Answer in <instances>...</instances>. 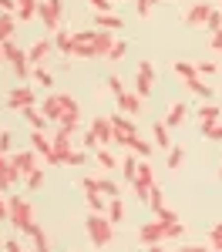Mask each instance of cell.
<instances>
[{
	"label": "cell",
	"instance_id": "277c9868",
	"mask_svg": "<svg viewBox=\"0 0 222 252\" xmlns=\"http://www.w3.org/2000/svg\"><path fill=\"white\" fill-rule=\"evenodd\" d=\"M37 17L44 20V31H61V17H64V0H40Z\"/></svg>",
	"mask_w": 222,
	"mask_h": 252
},
{
	"label": "cell",
	"instance_id": "836d02e7",
	"mask_svg": "<svg viewBox=\"0 0 222 252\" xmlns=\"http://www.w3.org/2000/svg\"><path fill=\"white\" fill-rule=\"evenodd\" d=\"M175 74H179L182 81H192V78H199V67L189 64V61H175Z\"/></svg>",
	"mask_w": 222,
	"mask_h": 252
},
{
	"label": "cell",
	"instance_id": "db71d44e",
	"mask_svg": "<svg viewBox=\"0 0 222 252\" xmlns=\"http://www.w3.org/2000/svg\"><path fill=\"white\" fill-rule=\"evenodd\" d=\"M3 252H24V246L17 242V235H10V239H3Z\"/></svg>",
	"mask_w": 222,
	"mask_h": 252
},
{
	"label": "cell",
	"instance_id": "680465c9",
	"mask_svg": "<svg viewBox=\"0 0 222 252\" xmlns=\"http://www.w3.org/2000/svg\"><path fill=\"white\" fill-rule=\"evenodd\" d=\"M212 51H222V31H219V34H212Z\"/></svg>",
	"mask_w": 222,
	"mask_h": 252
},
{
	"label": "cell",
	"instance_id": "ac0fdd59",
	"mask_svg": "<svg viewBox=\"0 0 222 252\" xmlns=\"http://www.w3.org/2000/svg\"><path fill=\"white\" fill-rule=\"evenodd\" d=\"M185 118H189V104L172 101V104H168V115H165V125H168V128H182V125H185Z\"/></svg>",
	"mask_w": 222,
	"mask_h": 252
},
{
	"label": "cell",
	"instance_id": "74e56055",
	"mask_svg": "<svg viewBox=\"0 0 222 252\" xmlns=\"http://www.w3.org/2000/svg\"><path fill=\"white\" fill-rule=\"evenodd\" d=\"M205 31H209V34H219L222 31V10L219 7H212V14H209V20H205Z\"/></svg>",
	"mask_w": 222,
	"mask_h": 252
},
{
	"label": "cell",
	"instance_id": "2e32d148",
	"mask_svg": "<svg viewBox=\"0 0 222 252\" xmlns=\"http://www.w3.org/2000/svg\"><path fill=\"white\" fill-rule=\"evenodd\" d=\"M40 111H44L47 121H61V115H64V94H47L44 104H40Z\"/></svg>",
	"mask_w": 222,
	"mask_h": 252
},
{
	"label": "cell",
	"instance_id": "ffe728a7",
	"mask_svg": "<svg viewBox=\"0 0 222 252\" xmlns=\"http://www.w3.org/2000/svg\"><path fill=\"white\" fill-rule=\"evenodd\" d=\"M54 148H58V158H61V165H64V155L71 152V138H74V131H67V128H58L54 131Z\"/></svg>",
	"mask_w": 222,
	"mask_h": 252
},
{
	"label": "cell",
	"instance_id": "d590c367",
	"mask_svg": "<svg viewBox=\"0 0 222 252\" xmlns=\"http://www.w3.org/2000/svg\"><path fill=\"white\" fill-rule=\"evenodd\" d=\"M182 161H185V148H182V145H172V148H168V168L179 172Z\"/></svg>",
	"mask_w": 222,
	"mask_h": 252
},
{
	"label": "cell",
	"instance_id": "d6986e66",
	"mask_svg": "<svg viewBox=\"0 0 222 252\" xmlns=\"http://www.w3.org/2000/svg\"><path fill=\"white\" fill-rule=\"evenodd\" d=\"M118 108H121V115H128V118L138 115L141 111V94L138 91H125V94L118 97Z\"/></svg>",
	"mask_w": 222,
	"mask_h": 252
},
{
	"label": "cell",
	"instance_id": "03108f58",
	"mask_svg": "<svg viewBox=\"0 0 222 252\" xmlns=\"http://www.w3.org/2000/svg\"><path fill=\"white\" fill-rule=\"evenodd\" d=\"M219 10H222V3H219Z\"/></svg>",
	"mask_w": 222,
	"mask_h": 252
},
{
	"label": "cell",
	"instance_id": "44dd1931",
	"mask_svg": "<svg viewBox=\"0 0 222 252\" xmlns=\"http://www.w3.org/2000/svg\"><path fill=\"white\" fill-rule=\"evenodd\" d=\"M115 31H98V37H95V51H98V58H108L111 54V47H115Z\"/></svg>",
	"mask_w": 222,
	"mask_h": 252
},
{
	"label": "cell",
	"instance_id": "f6af8a7d",
	"mask_svg": "<svg viewBox=\"0 0 222 252\" xmlns=\"http://www.w3.org/2000/svg\"><path fill=\"white\" fill-rule=\"evenodd\" d=\"M148 205H152V209H155V212H159V209H165V192H161L159 185H155V189H152V198H148Z\"/></svg>",
	"mask_w": 222,
	"mask_h": 252
},
{
	"label": "cell",
	"instance_id": "b9f144b4",
	"mask_svg": "<svg viewBox=\"0 0 222 252\" xmlns=\"http://www.w3.org/2000/svg\"><path fill=\"white\" fill-rule=\"evenodd\" d=\"M104 81H108V91H111L115 97H121V94H125V81H121L118 74H108Z\"/></svg>",
	"mask_w": 222,
	"mask_h": 252
},
{
	"label": "cell",
	"instance_id": "f5cc1de1",
	"mask_svg": "<svg viewBox=\"0 0 222 252\" xmlns=\"http://www.w3.org/2000/svg\"><path fill=\"white\" fill-rule=\"evenodd\" d=\"M182 235H185V225H182V222H172V225H168V242H175Z\"/></svg>",
	"mask_w": 222,
	"mask_h": 252
},
{
	"label": "cell",
	"instance_id": "ba28073f",
	"mask_svg": "<svg viewBox=\"0 0 222 252\" xmlns=\"http://www.w3.org/2000/svg\"><path fill=\"white\" fill-rule=\"evenodd\" d=\"M31 104H37L31 84H17V88L7 94V108H10V111H24V108H31Z\"/></svg>",
	"mask_w": 222,
	"mask_h": 252
},
{
	"label": "cell",
	"instance_id": "7402d4cb",
	"mask_svg": "<svg viewBox=\"0 0 222 252\" xmlns=\"http://www.w3.org/2000/svg\"><path fill=\"white\" fill-rule=\"evenodd\" d=\"M20 115H24V121H27V125H31L34 131H44V125H47V118H44V111H40L37 104H31V108H24Z\"/></svg>",
	"mask_w": 222,
	"mask_h": 252
},
{
	"label": "cell",
	"instance_id": "4316f807",
	"mask_svg": "<svg viewBox=\"0 0 222 252\" xmlns=\"http://www.w3.org/2000/svg\"><path fill=\"white\" fill-rule=\"evenodd\" d=\"M14 172H10V155L0 152V189H14Z\"/></svg>",
	"mask_w": 222,
	"mask_h": 252
},
{
	"label": "cell",
	"instance_id": "c3c4849f",
	"mask_svg": "<svg viewBox=\"0 0 222 252\" xmlns=\"http://www.w3.org/2000/svg\"><path fill=\"white\" fill-rule=\"evenodd\" d=\"M10 148H14V131L0 128V152H7V155H10Z\"/></svg>",
	"mask_w": 222,
	"mask_h": 252
},
{
	"label": "cell",
	"instance_id": "cb8c5ba5",
	"mask_svg": "<svg viewBox=\"0 0 222 252\" xmlns=\"http://www.w3.org/2000/svg\"><path fill=\"white\" fill-rule=\"evenodd\" d=\"M14 34H17V14H0V44L14 40Z\"/></svg>",
	"mask_w": 222,
	"mask_h": 252
},
{
	"label": "cell",
	"instance_id": "5bb4252c",
	"mask_svg": "<svg viewBox=\"0 0 222 252\" xmlns=\"http://www.w3.org/2000/svg\"><path fill=\"white\" fill-rule=\"evenodd\" d=\"M111 128H115V141H118V145H125L131 135H138V128L131 125L128 115H111Z\"/></svg>",
	"mask_w": 222,
	"mask_h": 252
},
{
	"label": "cell",
	"instance_id": "d4e9b609",
	"mask_svg": "<svg viewBox=\"0 0 222 252\" xmlns=\"http://www.w3.org/2000/svg\"><path fill=\"white\" fill-rule=\"evenodd\" d=\"M138 161H141V158L135 155V152H131V155H125V158H121V165H118V168L125 172V182H128V185H131V182L138 178Z\"/></svg>",
	"mask_w": 222,
	"mask_h": 252
},
{
	"label": "cell",
	"instance_id": "603a6c76",
	"mask_svg": "<svg viewBox=\"0 0 222 252\" xmlns=\"http://www.w3.org/2000/svg\"><path fill=\"white\" fill-rule=\"evenodd\" d=\"M95 27H101V31H121L125 24H121V17L115 10H108V14H95Z\"/></svg>",
	"mask_w": 222,
	"mask_h": 252
},
{
	"label": "cell",
	"instance_id": "11a10c76",
	"mask_svg": "<svg viewBox=\"0 0 222 252\" xmlns=\"http://www.w3.org/2000/svg\"><path fill=\"white\" fill-rule=\"evenodd\" d=\"M0 14H17V0H0Z\"/></svg>",
	"mask_w": 222,
	"mask_h": 252
},
{
	"label": "cell",
	"instance_id": "7a4b0ae2",
	"mask_svg": "<svg viewBox=\"0 0 222 252\" xmlns=\"http://www.w3.org/2000/svg\"><path fill=\"white\" fill-rule=\"evenodd\" d=\"M7 202H10V219H7V222H10L17 232L27 235V232H31V225H34V205H31L24 195H10Z\"/></svg>",
	"mask_w": 222,
	"mask_h": 252
},
{
	"label": "cell",
	"instance_id": "3957f363",
	"mask_svg": "<svg viewBox=\"0 0 222 252\" xmlns=\"http://www.w3.org/2000/svg\"><path fill=\"white\" fill-rule=\"evenodd\" d=\"M31 148L44 158V165H61L58 148H54V138H51V135H44V131H34V128H31Z\"/></svg>",
	"mask_w": 222,
	"mask_h": 252
},
{
	"label": "cell",
	"instance_id": "30bf717a",
	"mask_svg": "<svg viewBox=\"0 0 222 252\" xmlns=\"http://www.w3.org/2000/svg\"><path fill=\"white\" fill-rule=\"evenodd\" d=\"M155 81H159L155 67H152L148 61H141L138 71H135V91H138L141 97H148V94H152V88H155Z\"/></svg>",
	"mask_w": 222,
	"mask_h": 252
},
{
	"label": "cell",
	"instance_id": "f907efd6",
	"mask_svg": "<svg viewBox=\"0 0 222 252\" xmlns=\"http://www.w3.org/2000/svg\"><path fill=\"white\" fill-rule=\"evenodd\" d=\"M81 148H88V152H91V148H101V145H98V138H95V131H91V128H88V131H84V138H81Z\"/></svg>",
	"mask_w": 222,
	"mask_h": 252
},
{
	"label": "cell",
	"instance_id": "6125c7cd",
	"mask_svg": "<svg viewBox=\"0 0 222 252\" xmlns=\"http://www.w3.org/2000/svg\"><path fill=\"white\" fill-rule=\"evenodd\" d=\"M0 198H3V189H0Z\"/></svg>",
	"mask_w": 222,
	"mask_h": 252
},
{
	"label": "cell",
	"instance_id": "681fc988",
	"mask_svg": "<svg viewBox=\"0 0 222 252\" xmlns=\"http://www.w3.org/2000/svg\"><path fill=\"white\" fill-rule=\"evenodd\" d=\"M155 3H159V0H135V10H138V17H148Z\"/></svg>",
	"mask_w": 222,
	"mask_h": 252
},
{
	"label": "cell",
	"instance_id": "ee69618b",
	"mask_svg": "<svg viewBox=\"0 0 222 252\" xmlns=\"http://www.w3.org/2000/svg\"><path fill=\"white\" fill-rule=\"evenodd\" d=\"M98 189H101V195H108V198H115V195L121 192L118 185L111 182V178H98Z\"/></svg>",
	"mask_w": 222,
	"mask_h": 252
},
{
	"label": "cell",
	"instance_id": "94428289",
	"mask_svg": "<svg viewBox=\"0 0 222 252\" xmlns=\"http://www.w3.org/2000/svg\"><path fill=\"white\" fill-rule=\"evenodd\" d=\"M3 61H7V58H3V44H0V64H3Z\"/></svg>",
	"mask_w": 222,
	"mask_h": 252
},
{
	"label": "cell",
	"instance_id": "f35d334b",
	"mask_svg": "<svg viewBox=\"0 0 222 252\" xmlns=\"http://www.w3.org/2000/svg\"><path fill=\"white\" fill-rule=\"evenodd\" d=\"M71 31H54V47H58L61 54H67V47H71Z\"/></svg>",
	"mask_w": 222,
	"mask_h": 252
},
{
	"label": "cell",
	"instance_id": "f1b7e54d",
	"mask_svg": "<svg viewBox=\"0 0 222 252\" xmlns=\"http://www.w3.org/2000/svg\"><path fill=\"white\" fill-rule=\"evenodd\" d=\"M31 242H34V252H51V246H47V232H44V229H40L37 222H34V225H31Z\"/></svg>",
	"mask_w": 222,
	"mask_h": 252
},
{
	"label": "cell",
	"instance_id": "ab89813d",
	"mask_svg": "<svg viewBox=\"0 0 222 252\" xmlns=\"http://www.w3.org/2000/svg\"><path fill=\"white\" fill-rule=\"evenodd\" d=\"M27 189L31 192H40L44 189V168H34V172L27 175Z\"/></svg>",
	"mask_w": 222,
	"mask_h": 252
},
{
	"label": "cell",
	"instance_id": "be15d7a7",
	"mask_svg": "<svg viewBox=\"0 0 222 252\" xmlns=\"http://www.w3.org/2000/svg\"><path fill=\"white\" fill-rule=\"evenodd\" d=\"M219 178H222V168H219Z\"/></svg>",
	"mask_w": 222,
	"mask_h": 252
},
{
	"label": "cell",
	"instance_id": "9c48e42d",
	"mask_svg": "<svg viewBox=\"0 0 222 252\" xmlns=\"http://www.w3.org/2000/svg\"><path fill=\"white\" fill-rule=\"evenodd\" d=\"M58 125L78 135V128H81V104H78V97L64 94V115H61V121H58Z\"/></svg>",
	"mask_w": 222,
	"mask_h": 252
},
{
	"label": "cell",
	"instance_id": "6f0895ef",
	"mask_svg": "<svg viewBox=\"0 0 222 252\" xmlns=\"http://www.w3.org/2000/svg\"><path fill=\"white\" fill-rule=\"evenodd\" d=\"M205 138H212V141H222V121H219V125H216V128H212V131H209Z\"/></svg>",
	"mask_w": 222,
	"mask_h": 252
},
{
	"label": "cell",
	"instance_id": "f546056e",
	"mask_svg": "<svg viewBox=\"0 0 222 252\" xmlns=\"http://www.w3.org/2000/svg\"><path fill=\"white\" fill-rule=\"evenodd\" d=\"M182 84H185V88H189V91H192V94H199L202 101H212V88H209V84H205V81H202V78L182 81Z\"/></svg>",
	"mask_w": 222,
	"mask_h": 252
},
{
	"label": "cell",
	"instance_id": "d6a6232c",
	"mask_svg": "<svg viewBox=\"0 0 222 252\" xmlns=\"http://www.w3.org/2000/svg\"><path fill=\"white\" fill-rule=\"evenodd\" d=\"M125 145H128V148H131V152H135L138 158H148V155H152V145H148V141H145L141 135H131L128 141H125Z\"/></svg>",
	"mask_w": 222,
	"mask_h": 252
},
{
	"label": "cell",
	"instance_id": "91938a15",
	"mask_svg": "<svg viewBox=\"0 0 222 252\" xmlns=\"http://www.w3.org/2000/svg\"><path fill=\"white\" fill-rule=\"evenodd\" d=\"M145 249H148V252H168V249H165V242H155V246H145Z\"/></svg>",
	"mask_w": 222,
	"mask_h": 252
},
{
	"label": "cell",
	"instance_id": "8fae6325",
	"mask_svg": "<svg viewBox=\"0 0 222 252\" xmlns=\"http://www.w3.org/2000/svg\"><path fill=\"white\" fill-rule=\"evenodd\" d=\"M209 14H212V3L209 0H195L189 7V14H185V27H205Z\"/></svg>",
	"mask_w": 222,
	"mask_h": 252
},
{
	"label": "cell",
	"instance_id": "816d5d0a",
	"mask_svg": "<svg viewBox=\"0 0 222 252\" xmlns=\"http://www.w3.org/2000/svg\"><path fill=\"white\" fill-rule=\"evenodd\" d=\"M91 7H95V14H108L111 7H115V0H88Z\"/></svg>",
	"mask_w": 222,
	"mask_h": 252
},
{
	"label": "cell",
	"instance_id": "6da1fadb",
	"mask_svg": "<svg viewBox=\"0 0 222 252\" xmlns=\"http://www.w3.org/2000/svg\"><path fill=\"white\" fill-rule=\"evenodd\" d=\"M84 229H88V239H91L95 246H111V239H115V222L104 212L84 215Z\"/></svg>",
	"mask_w": 222,
	"mask_h": 252
},
{
	"label": "cell",
	"instance_id": "4fadbf2b",
	"mask_svg": "<svg viewBox=\"0 0 222 252\" xmlns=\"http://www.w3.org/2000/svg\"><path fill=\"white\" fill-rule=\"evenodd\" d=\"M195 118H199L202 135H209V131H212V128L222 121V108H216V104H202L199 111H195Z\"/></svg>",
	"mask_w": 222,
	"mask_h": 252
},
{
	"label": "cell",
	"instance_id": "bcb514c9",
	"mask_svg": "<svg viewBox=\"0 0 222 252\" xmlns=\"http://www.w3.org/2000/svg\"><path fill=\"white\" fill-rule=\"evenodd\" d=\"M155 219H159V222H165V225H172V222H179V212H172V209L165 205V209H159V212H155Z\"/></svg>",
	"mask_w": 222,
	"mask_h": 252
},
{
	"label": "cell",
	"instance_id": "7dc6e473",
	"mask_svg": "<svg viewBox=\"0 0 222 252\" xmlns=\"http://www.w3.org/2000/svg\"><path fill=\"white\" fill-rule=\"evenodd\" d=\"M195 67H199V78H212V74L219 71V64H216V61H202V64H195Z\"/></svg>",
	"mask_w": 222,
	"mask_h": 252
},
{
	"label": "cell",
	"instance_id": "60d3db41",
	"mask_svg": "<svg viewBox=\"0 0 222 252\" xmlns=\"http://www.w3.org/2000/svg\"><path fill=\"white\" fill-rule=\"evenodd\" d=\"M125 54H128V40H115V47H111V54H108V61H125Z\"/></svg>",
	"mask_w": 222,
	"mask_h": 252
},
{
	"label": "cell",
	"instance_id": "9f6ffc18",
	"mask_svg": "<svg viewBox=\"0 0 222 252\" xmlns=\"http://www.w3.org/2000/svg\"><path fill=\"white\" fill-rule=\"evenodd\" d=\"M179 252H216L212 246H182Z\"/></svg>",
	"mask_w": 222,
	"mask_h": 252
},
{
	"label": "cell",
	"instance_id": "7c38bea8",
	"mask_svg": "<svg viewBox=\"0 0 222 252\" xmlns=\"http://www.w3.org/2000/svg\"><path fill=\"white\" fill-rule=\"evenodd\" d=\"M54 51H58V47H54V40H51V37H37L34 44H31L27 58H31V64H34V67H37V64H44V61L51 58Z\"/></svg>",
	"mask_w": 222,
	"mask_h": 252
},
{
	"label": "cell",
	"instance_id": "e575fe53",
	"mask_svg": "<svg viewBox=\"0 0 222 252\" xmlns=\"http://www.w3.org/2000/svg\"><path fill=\"white\" fill-rule=\"evenodd\" d=\"M88 161V148H71L67 155H64V165H71V168H78Z\"/></svg>",
	"mask_w": 222,
	"mask_h": 252
},
{
	"label": "cell",
	"instance_id": "1f68e13d",
	"mask_svg": "<svg viewBox=\"0 0 222 252\" xmlns=\"http://www.w3.org/2000/svg\"><path fill=\"white\" fill-rule=\"evenodd\" d=\"M98 165H101V172H115V168L121 165V158H115L104 145H101V148H98Z\"/></svg>",
	"mask_w": 222,
	"mask_h": 252
},
{
	"label": "cell",
	"instance_id": "9a60e30c",
	"mask_svg": "<svg viewBox=\"0 0 222 252\" xmlns=\"http://www.w3.org/2000/svg\"><path fill=\"white\" fill-rule=\"evenodd\" d=\"M67 54L71 58H81V61H88V58H98V51H95V40H84V37H71V47H67Z\"/></svg>",
	"mask_w": 222,
	"mask_h": 252
},
{
	"label": "cell",
	"instance_id": "83f0119b",
	"mask_svg": "<svg viewBox=\"0 0 222 252\" xmlns=\"http://www.w3.org/2000/svg\"><path fill=\"white\" fill-rule=\"evenodd\" d=\"M37 7H40V0H17V20H34L37 17Z\"/></svg>",
	"mask_w": 222,
	"mask_h": 252
},
{
	"label": "cell",
	"instance_id": "e7e4bbea",
	"mask_svg": "<svg viewBox=\"0 0 222 252\" xmlns=\"http://www.w3.org/2000/svg\"><path fill=\"white\" fill-rule=\"evenodd\" d=\"M0 249H3V242H0Z\"/></svg>",
	"mask_w": 222,
	"mask_h": 252
},
{
	"label": "cell",
	"instance_id": "8992f818",
	"mask_svg": "<svg viewBox=\"0 0 222 252\" xmlns=\"http://www.w3.org/2000/svg\"><path fill=\"white\" fill-rule=\"evenodd\" d=\"M34 168H40V165H37V152H34V148H31V152H17V155H10V172H14V182L27 178Z\"/></svg>",
	"mask_w": 222,
	"mask_h": 252
},
{
	"label": "cell",
	"instance_id": "4dcf8cb0",
	"mask_svg": "<svg viewBox=\"0 0 222 252\" xmlns=\"http://www.w3.org/2000/svg\"><path fill=\"white\" fill-rule=\"evenodd\" d=\"M104 215H108V219H111L115 225H121V222H125V215H128V212H125V202H121L118 195H115V198L108 202V212H104Z\"/></svg>",
	"mask_w": 222,
	"mask_h": 252
},
{
	"label": "cell",
	"instance_id": "8d00e7d4",
	"mask_svg": "<svg viewBox=\"0 0 222 252\" xmlns=\"http://www.w3.org/2000/svg\"><path fill=\"white\" fill-rule=\"evenodd\" d=\"M31 81H37L40 88H51V84H54V74H51V71H47V67H34V74H31Z\"/></svg>",
	"mask_w": 222,
	"mask_h": 252
},
{
	"label": "cell",
	"instance_id": "7bdbcfd3",
	"mask_svg": "<svg viewBox=\"0 0 222 252\" xmlns=\"http://www.w3.org/2000/svg\"><path fill=\"white\" fill-rule=\"evenodd\" d=\"M209 246H212L216 252H222V222H219V225H212V229H209Z\"/></svg>",
	"mask_w": 222,
	"mask_h": 252
},
{
	"label": "cell",
	"instance_id": "52a82bcc",
	"mask_svg": "<svg viewBox=\"0 0 222 252\" xmlns=\"http://www.w3.org/2000/svg\"><path fill=\"white\" fill-rule=\"evenodd\" d=\"M138 242H141V246L168 242V225H165V222H159V219H155V222H145V225L138 229Z\"/></svg>",
	"mask_w": 222,
	"mask_h": 252
},
{
	"label": "cell",
	"instance_id": "e0dca14e",
	"mask_svg": "<svg viewBox=\"0 0 222 252\" xmlns=\"http://www.w3.org/2000/svg\"><path fill=\"white\" fill-rule=\"evenodd\" d=\"M91 131L98 138V145H108V141H115V128H111V118H95L91 121Z\"/></svg>",
	"mask_w": 222,
	"mask_h": 252
},
{
	"label": "cell",
	"instance_id": "5b68a950",
	"mask_svg": "<svg viewBox=\"0 0 222 252\" xmlns=\"http://www.w3.org/2000/svg\"><path fill=\"white\" fill-rule=\"evenodd\" d=\"M131 189L141 202L152 198V189H155V172H152V161H138V178L131 182Z\"/></svg>",
	"mask_w": 222,
	"mask_h": 252
},
{
	"label": "cell",
	"instance_id": "484cf974",
	"mask_svg": "<svg viewBox=\"0 0 222 252\" xmlns=\"http://www.w3.org/2000/svg\"><path fill=\"white\" fill-rule=\"evenodd\" d=\"M152 135H155V145H159V148H172V128H168L165 121H155V125H152Z\"/></svg>",
	"mask_w": 222,
	"mask_h": 252
}]
</instances>
